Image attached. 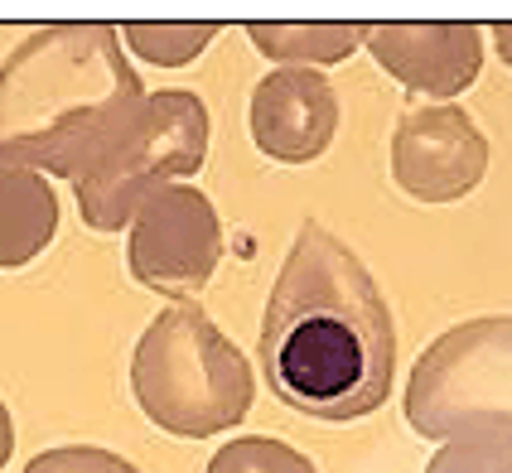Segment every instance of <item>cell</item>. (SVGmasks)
Returning a JSON list of instances; mask_svg holds the SVG:
<instances>
[{
    "label": "cell",
    "instance_id": "obj_3",
    "mask_svg": "<svg viewBox=\"0 0 512 473\" xmlns=\"http://www.w3.org/2000/svg\"><path fill=\"white\" fill-rule=\"evenodd\" d=\"M131 391L165 435H223L252 411V367L203 309L155 314L131 358Z\"/></svg>",
    "mask_w": 512,
    "mask_h": 473
},
{
    "label": "cell",
    "instance_id": "obj_13",
    "mask_svg": "<svg viewBox=\"0 0 512 473\" xmlns=\"http://www.w3.org/2000/svg\"><path fill=\"white\" fill-rule=\"evenodd\" d=\"M208 473H319L285 440H266V435H242L223 445L213 459H208Z\"/></svg>",
    "mask_w": 512,
    "mask_h": 473
},
{
    "label": "cell",
    "instance_id": "obj_15",
    "mask_svg": "<svg viewBox=\"0 0 512 473\" xmlns=\"http://www.w3.org/2000/svg\"><path fill=\"white\" fill-rule=\"evenodd\" d=\"M25 473H141L131 459H121L112 449L97 445H63V449H44L25 464Z\"/></svg>",
    "mask_w": 512,
    "mask_h": 473
},
{
    "label": "cell",
    "instance_id": "obj_2",
    "mask_svg": "<svg viewBox=\"0 0 512 473\" xmlns=\"http://www.w3.org/2000/svg\"><path fill=\"white\" fill-rule=\"evenodd\" d=\"M141 107L112 25H44L0 63V169L78 179Z\"/></svg>",
    "mask_w": 512,
    "mask_h": 473
},
{
    "label": "cell",
    "instance_id": "obj_4",
    "mask_svg": "<svg viewBox=\"0 0 512 473\" xmlns=\"http://www.w3.org/2000/svg\"><path fill=\"white\" fill-rule=\"evenodd\" d=\"M406 420L426 440L512 445V319L488 314L430 343L406 382Z\"/></svg>",
    "mask_w": 512,
    "mask_h": 473
},
{
    "label": "cell",
    "instance_id": "obj_5",
    "mask_svg": "<svg viewBox=\"0 0 512 473\" xmlns=\"http://www.w3.org/2000/svg\"><path fill=\"white\" fill-rule=\"evenodd\" d=\"M208 160V107L194 92H155L131 126L73 179L78 213L97 232L136 223L145 203Z\"/></svg>",
    "mask_w": 512,
    "mask_h": 473
},
{
    "label": "cell",
    "instance_id": "obj_17",
    "mask_svg": "<svg viewBox=\"0 0 512 473\" xmlns=\"http://www.w3.org/2000/svg\"><path fill=\"white\" fill-rule=\"evenodd\" d=\"M493 44H498V54H503V63L512 68V20H503V25H493Z\"/></svg>",
    "mask_w": 512,
    "mask_h": 473
},
{
    "label": "cell",
    "instance_id": "obj_7",
    "mask_svg": "<svg viewBox=\"0 0 512 473\" xmlns=\"http://www.w3.org/2000/svg\"><path fill=\"white\" fill-rule=\"evenodd\" d=\"M488 169V140L459 107L406 112L392 136V174L421 203H455Z\"/></svg>",
    "mask_w": 512,
    "mask_h": 473
},
{
    "label": "cell",
    "instance_id": "obj_1",
    "mask_svg": "<svg viewBox=\"0 0 512 473\" xmlns=\"http://www.w3.org/2000/svg\"><path fill=\"white\" fill-rule=\"evenodd\" d=\"M256 358L285 406L314 420L372 416L392 391V309L348 242L319 223L295 232L266 300Z\"/></svg>",
    "mask_w": 512,
    "mask_h": 473
},
{
    "label": "cell",
    "instance_id": "obj_6",
    "mask_svg": "<svg viewBox=\"0 0 512 473\" xmlns=\"http://www.w3.org/2000/svg\"><path fill=\"white\" fill-rule=\"evenodd\" d=\"M126 256H131V276L141 280L145 290L170 295V300L199 295L223 261L218 208L199 189L170 184L165 194H155L136 213Z\"/></svg>",
    "mask_w": 512,
    "mask_h": 473
},
{
    "label": "cell",
    "instance_id": "obj_12",
    "mask_svg": "<svg viewBox=\"0 0 512 473\" xmlns=\"http://www.w3.org/2000/svg\"><path fill=\"white\" fill-rule=\"evenodd\" d=\"M213 34H218L213 20H199V25H174V20H155V25H145V20H136V25L121 29V39H126L141 58L160 63V68L194 63V58L213 44Z\"/></svg>",
    "mask_w": 512,
    "mask_h": 473
},
{
    "label": "cell",
    "instance_id": "obj_16",
    "mask_svg": "<svg viewBox=\"0 0 512 473\" xmlns=\"http://www.w3.org/2000/svg\"><path fill=\"white\" fill-rule=\"evenodd\" d=\"M10 449H15V425H10V411H5V401H0V469H5Z\"/></svg>",
    "mask_w": 512,
    "mask_h": 473
},
{
    "label": "cell",
    "instance_id": "obj_10",
    "mask_svg": "<svg viewBox=\"0 0 512 473\" xmlns=\"http://www.w3.org/2000/svg\"><path fill=\"white\" fill-rule=\"evenodd\" d=\"M58 232V198L34 169H0V271L29 266Z\"/></svg>",
    "mask_w": 512,
    "mask_h": 473
},
{
    "label": "cell",
    "instance_id": "obj_14",
    "mask_svg": "<svg viewBox=\"0 0 512 473\" xmlns=\"http://www.w3.org/2000/svg\"><path fill=\"white\" fill-rule=\"evenodd\" d=\"M426 473H512L508 440H450Z\"/></svg>",
    "mask_w": 512,
    "mask_h": 473
},
{
    "label": "cell",
    "instance_id": "obj_11",
    "mask_svg": "<svg viewBox=\"0 0 512 473\" xmlns=\"http://www.w3.org/2000/svg\"><path fill=\"white\" fill-rule=\"evenodd\" d=\"M372 25H353V20H256L247 25V39L266 58L281 63H343L348 54H358V44L368 39Z\"/></svg>",
    "mask_w": 512,
    "mask_h": 473
},
{
    "label": "cell",
    "instance_id": "obj_8",
    "mask_svg": "<svg viewBox=\"0 0 512 473\" xmlns=\"http://www.w3.org/2000/svg\"><path fill=\"white\" fill-rule=\"evenodd\" d=\"M372 58L411 92L455 97L479 78L484 63V29L464 20H392L368 29Z\"/></svg>",
    "mask_w": 512,
    "mask_h": 473
},
{
    "label": "cell",
    "instance_id": "obj_9",
    "mask_svg": "<svg viewBox=\"0 0 512 473\" xmlns=\"http://www.w3.org/2000/svg\"><path fill=\"white\" fill-rule=\"evenodd\" d=\"M252 140L276 165H310L329 150L339 126V97L334 83L314 68H281L266 73L252 92Z\"/></svg>",
    "mask_w": 512,
    "mask_h": 473
}]
</instances>
